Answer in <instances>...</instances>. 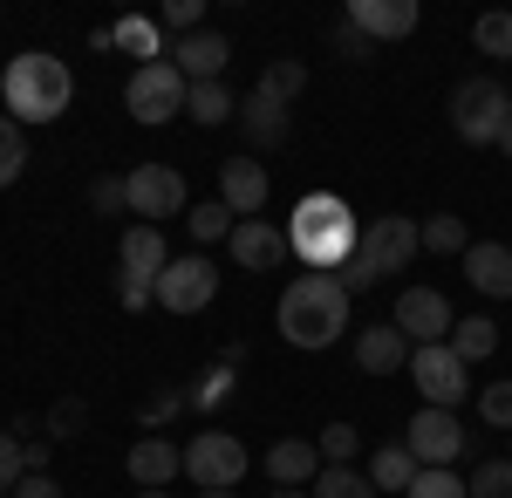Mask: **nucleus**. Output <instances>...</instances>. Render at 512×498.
<instances>
[{
	"instance_id": "obj_1",
	"label": "nucleus",
	"mask_w": 512,
	"mask_h": 498,
	"mask_svg": "<svg viewBox=\"0 0 512 498\" xmlns=\"http://www.w3.org/2000/svg\"><path fill=\"white\" fill-rule=\"evenodd\" d=\"M280 232H287V253L308 273H342L362 253V219L349 212V198L335 192H308Z\"/></svg>"
},
{
	"instance_id": "obj_2",
	"label": "nucleus",
	"mask_w": 512,
	"mask_h": 498,
	"mask_svg": "<svg viewBox=\"0 0 512 498\" xmlns=\"http://www.w3.org/2000/svg\"><path fill=\"white\" fill-rule=\"evenodd\" d=\"M274 328L287 348H335L349 328V287L342 273H301L274 307Z\"/></svg>"
},
{
	"instance_id": "obj_3",
	"label": "nucleus",
	"mask_w": 512,
	"mask_h": 498,
	"mask_svg": "<svg viewBox=\"0 0 512 498\" xmlns=\"http://www.w3.org/2000/svg\"><path fill=\"white\" fill-rule=\"evenodd\" d=\"M69 96H76V76H69L62 55L28 48V55H14V62L0 69V103H7V116H14L21 130H28V123H55V116L69 110Z\"/></svg>"
},
{
	"instance_id": "obj_4",
	"label": "nucleus",
	"mask_w": 512,
	"mask_h": 498,
	"mask_svg": "<svg viewBox=\"0 0 512 498\" xmlns=\"http://www.w3.org/2000/svg\"><path fill=\"white\" fill-rule=\"evenodd\" d=\"M417 253H424V226H410L403 212H383V219H369V226H362V253L342 267V287H349V294H369L376 280L403 273Z\"/></svg>"
},
{
	"instance_id": "obj_5",
	"label": "nucleus",
	"mask_w": 512,
	"mask_h": 498,
	"mask_svg": "<svg viewBox=\"0 0 512 498\" xmlns=\"http://www.w3.org/2000/svg\"><path fill=\"white\" fill-rule=\"evenodd\" d=\"M506 123H512V89L506 82L465 76L451 89V130H458V144H492V151H499Z\"/></svg>"
},
{
	"instance_id": "obj_6",
	"label": "nucleus",
	"mask_w": 512,
	"mask_h": 498,
	"mask_svg": "<svg viewBox=\"0 0 512 498\" xmlns=\"http://www.w3.org/2000/svg\"><path fill=\"white\" fill-rule=\"evenodd\" d=\"M185 89H192V82L178 76V69H171V55H164V62H144V69H130L123 110H130V123L158 130V123H171V116H185Z\"/></svg>"
},
{
	"instance_id": "obj_7",
	"label": "nucleus",
	"mask_w": 512,
	"mask_h": 498,
	"mask_svg": "<svg viewBox=\"0 0 512 498\" xmlns=\"http://www.w3.org/2000/svg\"><path fill=\"white\" fill-rule=\"evenodd\" d=\"M246 471H253V458H246V444H239L233 430H198L192 444H185V478H192L198 492H239Z\"/></svg>"
},
{
	"instance_id": "obj_8",
	"label": "nucleus",
	"mask_w": 512,
	"mask_h": 498,
	"mask_svg": "<svg viewBox=\"0 0 512 498\" xmlns=\"http://www.w3.org/2000/svg\"><path fill=\"white\" fill-rule=\"evenodd\" d=\"M410 383L431 410H458L472 396V362H458L451 342H431V348H410Z\"/></svg>"
},
{
	"instance_id": "obj_9",
	"label": "nucleus",
	"mask_w": 512,
	"mask_h": 498,
	"mask_svg": "<svg viewBox=\"0 0 512 498\" xmlns=\"http://www.w3.org/2000/svg\"><path fill=\"white\" fill-rule=\"evenodd\" d=\"M403 444H410V458L424 464V471H451V464L472 451V437H465V423H458V410H417L410 417V430H403Z\"/></svg>"
},
{
	"instance_id": "obj_10",
	"label": "nucleus",
	"mask_w": 512,
	"mask_h": 498,
	"mask_svg": "<svg viewBox=\"0 0 512 498\" xmlns=\"http://www.w3.org/2000/svg\"><path fill=\"white\" fill-rule=\"evenodd\" d=\"M219 294V267L205 253H171V267L158 273V307L164 314H205Z\"/></svg>"
},
{
	"instance_id": "obj_11",
	"label": "nucleus",
	"mask_w": 512,
	"mask_h": 498,
	"mask_svg": "<svg viewBox=\"0 0 512 498\" xmlns=\"http://www.w3.org/2000/svg\"><path fill=\"white\" fill-rule=\"evenodd\" d=\"M390 328H396L410 348H431V342H451L458 314H451V301H444L437 287H403V301H396Z\"/></svg>"
},
{
	"instance_id": "obj_12",
	"label": "nucleus",
	"mask_w": 512,
	"mask_h": 498,
	"mask_svg": "<svg viewBox=\"0 0 512 498\" xmlns=\"http://www.w3.org/2000/svg\"><path fill=\"white\" fill-rule=\"evenodd\" d=\"M185 171H171V164H137L130 171V212L144 219V226H164V219H178L185 212Z\"/></svg>"
},
{
	"instance_id": "obj_13",
	"label": "nucleus",
	"mask_w": 512,
	"mask_h": 498,
	"mask_svg": "<svg viewBox=\"0 0 512 498\" xmlns=\"http://www.w3.org/2000/svg\"><path fill=\"white\" fill-rule=\"evenodd\" d=\"M171 267V246H164V232L158 226H137L123 232V246H117V280H137V287H151L158 294V273Z\"/></svg>"
},
{
	"instance_id": "obj_14",
	"label": "nucleus",
	"mask_w": 512,
	"mask_h": 498,
	"mask_svg": "<svg viewBox=\"0 0 512 498\" xmlns=\"http://www.w3.org/2000/svg\"><path fill=\"white\" fill-rule=\"evenodd\" d=\"M267 164L260 157H226L219 164V205L233 212V219H260V205H267Z\"/></svg>"
},
{
	"instance_id": "obj_15",
	"label": "nucleus",
	"mask_w": 512,
	"mask_h": 498,
	"mask_svg": "<svg viewBox=\"0 0 512 498\" xmlns=\"http://www.w3.org/2000/svg\"><path fill=\"white\" fill-rule=\"evenodd\" d=\"M226 253H233L246 273H274L280 260H287V232L267 226V219H239L233 239H226Z\"/></svg>"
},
{
	"instance_id": "obj_16",
	"label": "nucleus",
	"mask_w": 512,
	"mask_h": 498,
	"mask_svg": "<svg viewBox=\"0 0 512 498\" xmlns=\"http://www.w3.org/2000/svg\"><path fill=\"white\" fill-rule=\"evenodd\" d=\"M233 62V41L226 35H212V28H198V35L185 41H171V69L185 82H219V69Z\"/></svg>"
},
{
	"instance_id": "obj_17",
	"label": "nucleus",
	"mask_w": 512,
	"mask_h": 498,
	"mask_svg": "<svg viewBox=\"0 0 512 498\" xmlns=\"http://www.w3.org/2000/svg\"><path fill=\"white\" fill-rule=\"evenodd\" d=\"M267 478H274V492L315 485L321 478V444H308V437H280L274 451H267Z\"/></svg>"
},
{
	"instance_id": "obj_18",
	"label": "nucleus",
	"mask_w": 512,
	"mask_h": 498,
	"mask_svg": "<svg viewBox=\"0 0 512 498\" xmlns=\"http://www.w3.org/2000/svg\"><path fill=\"white\" fill-rule=\"evenodd\" d=\"M239 130H246V144H260V151H280L287 137H294V116H287V103H274V96H239Z\"/></svg>"
},
{
	"instance_id": "obj_19",
	"label": "nucleus",
	"mask_w": 512,
	"mask_h": 498,
	"mask_svg": "<svg viewBox=\"0 0 512 498\" xmlns=\"http://www.w3.org/2000/svg\"><path fill=\"white\" fill-rule=\"evenodd\" d=\"M465 280H472L485 301H512V246H499V239H472Z\"/></svg>"
},
{
	"instance_id": "obj_20",
	"label": "nucleus",
	"mask_w": 512,
	"mask_h": 498,
	"mask_svg": "<svg viewBox=\"0 0 512 498\" xmlns=\"http://www.w3.org/2000/svg\"><path fill=\"white\" fill-rule=\"evenodd\" d=\"M349 28L369 41H403L417 28V0H349Z\"/></svg>"
},
{
	"instance_id": "obj_21",
	"label": "nucleus",
	"mask_w": 512,
	"mask_h": 498,
	"mask_svg": "<svg viewBox=\"0 0 512 498\" xmlns=\"http://www.w3.org/2000/svg\"><path fill=\"white\" fill-rule=\"evenodd\" d=\"M355 369L362 376H396V369H410V342L396 335L390 321H376V328L355 335Z\"/></svg>"
},
{
	"instance_id": "obj_22",
	"label": "nucleus",
	"mask_w": 512,
	"mask_h": 498,
	"mask_svg": "<svg viewBox=\"0 0 512 498\" xmlns=\"http://www.w3.org/2000/svg\"><path fill=\"white\" fill-rule=\"evenodd\" d=\"M123 471L144 485V492H164L178 471H185V451L178 444H164V437H144V444H130V458H123Z\"/></svg>"
},
{
	"instance_id": "obj_23",
	"label": "nucleus",
	"mask_w": 512,
	"mask_h": 498,
	"mask_svg": "<svg viewBox=\"0 0 512 498\" xmlns=\"http://www.w3.org/2000/svg\"><path fill=\"white\" fill-rule=\"evenodd\" d=\"M110 35H117L123 55H137V69H144V62H164V28H158V14H123Z\"/></svg>"
},
{
	"instance_id": "obj_24",
	"label": "nucleus",
	"mask_w": 512,
	"mask_h": 498,
	"mask_svg": "<svg viewBox=\"0 0 512 498\" xmlns=\"http://www.w3.org/2000/svg\"><path fill=\"white\" fill-rule=\"evenodd\" d=\"M185 116L205 123V130H219V123L239 116V96L226 89V82H192V89H185Z\"/></svg>"
},
{
	"instance_id": "obj_25",
	"label": "nucleus",
	"mask_w": 512,
	"mask_h": 498,
	"mask_svg": "<svg viewBox=\"0 0 512 498\" xmlns=\"http://www.w3.org/2000/svg\"><path fill=\"white\" fill-rule=\"evenodd\" d=\"M417 471H424V464L410 458V444H383V451L369 458V485H376V492H410Z\"/></svg>"
},
{
	"instance_id": "obj_26",
	"label": "nucleus",
	"mask_w": 512,
	"mask_h": 498,
	"mask_svg": "<svg viewBox=\"0 0 512 498\" xmlns=\"http://www.w3.org/2000/svg\"><path fill=\"white\" fill-rule=\"evenodd\" d=\"M492 348H499V321H492V314H465V321L451 328V355H458V362H485Z\"/></svg>"
},
{
	"instance_id": "obj_27",
	"label": "nucleus",
	"mask_w": 512,
	"mask_h": 498,
	"mask_svg": "<svg viewBox=\"0 0 512 498\" xmlns=\"http://www.w3.org/2000/svg\"><path fill=\"white\" fill-rule=\"evenodd\" d=\"M472 48L492 55V62H512V7H492L472 21Z\"/></svg>"
},
{
	"instance_id": "obj_28",
	"label": "nucleus",
	"mask_w": 512,
	"mask_h": 498,
	"mask_svg": "<svg viewBox=\"0 0 512 498\" xmlns=\"http://www.w3.org/2000/svg\"><path fill=\"white\" fill-rule=\"evenodd\" d=\"M424 253H451V260H465V253H472V232H465V219H458V212H437V219H424Z\"/></svg>"
},
{
	"instance_id": "obj_29",
	"label": "nucleus",
	"mask_w": 512,
	"mask_h": 498,
	"mask_svg": "<svg viewBox=\"0 0 512 498\" xmlns=\"http://www.w3.org/2000/svg\"><path fill=\"white\" fill-rule=\"evenodd\" d=\"M185 226H192V239L198 246H219V239H233V212H226V205H219V198H205V205H192V212H185Z\"/></svg>"
},
{
	"instance_id": "obj_30",
	"label": "nucleus",
	"mask_w": 512,
	"mask_h": 498,
	"mask_svg": "<svg viewBox=\"0 0 512 498\" xmlns=\"http://www.w3.org/2000/svg\"><path fill=\"white\" fill-rule=\"evenodd\" d=\"M315 498H376V485H369V471H349V464H321Z\"/></svg>"
},
{
	"instance_id": "obj_31",
	"label": "nucleus",
	"mask_w": 512,
	"mask_h": 498,
	"mask_svg": "<svg viewBox=\"0 0 512 498\" xmlns=\"http://www.w3.org/2000/svg\"><path fill=\"white\" fill-rule=\"evenodd\" d=\"M21 171H28V137H21L14 116H0V192H7Z\"/></svg>"
},
{
	"instance_id": "obj_32",
	"label": "nucleus",
	"mask_w": 512,
	"mask_h": 498,
	"mask_svg": "<svg viewBox=\"0 0 512 498\" xmlns=\"http://www.w3.org/2000/svg\"><path fill=\"white\" fill-rule=\"evenodd\" d=\"M89 212H103V219L130 212V178H123V171H103V178L89 185Z\"/></svg>"
},
{
	"instance_id": "obj_33",
	"label": "nucleus",
	"mask_w": 512,
	"mask_h": 498,
	"mask_svg": "<svg viewBox=\"0 0 512 498\" xmlns=\"http://www.w3.org/2000/svg\"><path fill=\"white\" fill-rule=\"evenodd\" d=\"M465 492L472 498H512V458H485L472 478H465Z\"/></svg>"
},
{
	"instance_id": "obj_34",
	"label": "nucleus",
	"mask_w": 512,
	"mask_h": 498,
	"mask_svg": "<svg viewBox=\"0 0 512 498\" xmlns=\"http://www.w3.org/2000/svg\"><path fill=\"white\" fill-rule=\"evenodd\" d=\"M308 89V69L301 62H267V76H260V96H274V103H294Z\"/></svg>"
},
{
	"instance_id": "obj_35",
	"label": "nucleus",
	"mask_w": 512,
	"mask_h": 498,
	"mask_svg": "<svg viewBox=\"0 0 512 498\" xmlns=\"http://www.w3.org/2000/svg\"><path fill=\"white\" fill-rule=\"evenodd\" d=\"M478 417L512 437V383H485V389H478Z\"/></svg>"
},
{
	"instance_id": "obj_36",
	"label": "nucleus",
	"mask_w": 512,
	"mask_h": 498,
	"mask_svg": "<svg viewBox=\"0 0 512 498\" xmlns=\"http://www.w3.org/2000/svg\"><path fill=\"white\" fill-rule=\"evenodd\" d=\"M198 21H205V7H198V0H164V7H158V28H171V41L198 35Z\"/></svg>"
},
{
	"instance_id": "obj_37",
	"label": "nucleus",
	"mask_w": 512,
	"mask_h": 498,
	"mask_svg": "<svg viewBox=\"0 0 512 498\" xmlns=\"http://www.w3.org/2000/svg\"><path fill=\"white\" fill-rule=\"evenodd\" d=\"M315 444H321V464H349V458H355V444H362V437H355V423L342 417V423H328V430H321Z\"/></svg>"
},
{
	"instance_id": "obj_38",
	"label": "nucleus",
	"mask_w": 512,
	"mask_h": 498,
	"mask_svg": "<svg viewBox=\"0 0 512 498\" xmlns=\"http://www.w3.org/2000/svg\"><path fill=\"white\" fill-rule=\"evenodd\" d=\"M89 430V403L82 396H62L55 410H48V437H82Z\"/></svg>"
},
{
	"instance_id": "obj_39",
	"label": "nucleus",
	"mask_w": 512,
	"mask_h": 498,
	"mask_svg": "<svg viewBox=\"0 0 512 498\" xmlns=\"http://www.w3.org/2000/svg\"><path fill=\"white\" fill-rule=\"evenodd\" d=\"M403 498H472V492H465L458 471H417V485H410Z\"/></svg>"
},
{
	"instance_id": "obj_40",
	"label": "nucleus",
	"mask_w": 512,
	"mask_h": 498,
	"mask_svg": "<svg viewBox=\"0 0 512 498\" xmlns=\"http://www.w3.org/2000/svg\"><path fill=\"white\" fill-rule=\"evenodd\" d=\"M21 478H28V464H21V437L0 430V492H14Z\"/></svg>"
},
{
	"instance_id": "obj_41",
	"label": "nucleus",
	"mask_w": 512,
	"mask_h": 498,
	"mask_svg": "<svg viewBox=\"0 0 512 498\" xmlns=\"http://www.w3.org/2000/svg\"><path fill=\"white\" fill-rule=\"evenodd\" d=\"M335 55H342V62H369V55H376V41L362 35V28H349V21H342V35H335Z\"/></svg>"
},
{
	"instance_id": "obj_42",
	"label": "nucleus",
	"mask_w": 512,
	"mask_h": 498,
	"mask_svg": "<svg viewBox=\"0 0 512 498\" xmlns=\"http://www.w3.org/2000/svg\"><path fill=\"white\" fill-rule=\"evenodd\" d=\"M14 498H62V485H55L48 471H28V478L14 485Z\"/></svg>"
},
{
	"instance_id": "obj_43",
	"label": "nucleus",
	"mask_w": 512,
	"mask_h": 498,
	"mask_svg": "<svg viewBox=\"0 0 512 498\" xmlns=\"http://www.w3.org/2000/svg\"><path fill=\"white\" fill-rule=\"evenodd\" d=\"M21 464L28 471H48V444H21Z\"/></svg>"
},
{
	"instance_id": "obj_44",
	"label": "nucleus",
	"mask_w": 512,
	"mask_h": 498,
	"mask_svg": "<svg viewBox=\"0 0 512 498\" xmlns=\"http://www.w3.org/2000/svg\"><path fill=\"white\" fill-rule=\"evenodd\" d=\"M499 151H506V157H512V123H506V137H499Z\"/></svg>"
},
{
	"instance_id": "obj_45",
	"label": "nucleus",
	"mask_w": 512,
	"mask_h": 498,
	"mask_svg": "<svg viewBox=\"0 0 512 498\" xmlns=\"http://www.w3.org/2000/svg\"><path fill=\"white\" fill-rule=\"evenodd\" d=\"M198 498H239V492H198Z\"/></svg>"
},
{
	"instance_id": "obj_46",
	"label": "nucleus",
	"mask_w": 512,
	"mask_h": 498,
	"mask_svg": "<svg viewBox=\"0 0 512 498\" xmlns=\"http://www.w3.org/2000/svg\"><path fill=\"white\" fill-rule=\"evenodd\" d=\"M137 498H171V492H137Z\"/></svg>"
},
{
	"instance_id": "obj_47",
	"label": "nucleus",
	"mask_w": 512,
	"mask_h": 498,
	"mask_svg": "<svg viewBox=\"0 0 512 498\" xmlns=\"http://www.w3.org/2000/svg\"><path fill=\"white\" fill-rule=\"evenodd\" d=\"M274 498H308V492H274Z\"/></svg>"
},
{
	"instance_id": "obj_48",
	"label": "nucleus",
	"mask_w": 512,
	"mask_h": 498,
	"mask_svg": "<svg viewBox=\"0 0 512 498\" xmlns=\"http://www.w3.org/2000/svg\"><path fill=\"white\" fill-rule=\"evenodd\" d=\"M0 498H14V492H0Z\"/></svg>"
}]
</instances>
